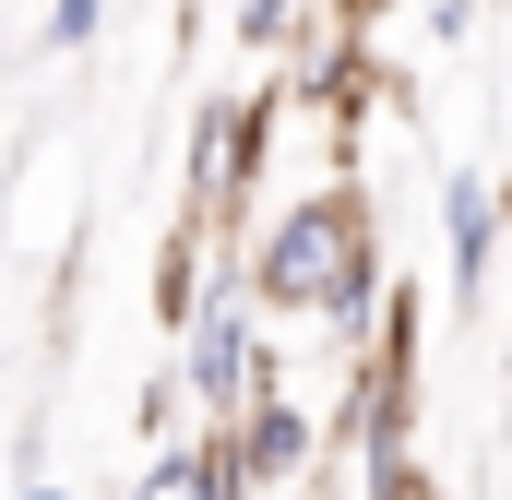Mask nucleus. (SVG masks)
<instances>
[{
  "mask_svg": "<svg viewBox=\"0 0 512 500\" xmlns=\"http://www.w3.org/2000/svg\"><path fill=\"white\" fill-rule=\"evenodd\" d=\"M215 441H227V465H239V489H251V500H298V489H322V465H334L322 417H310L286 381H274L262 405H239Z\"/></svg>",
  "mask_w": 512,
  "mask_h": 500,
  "instance_id": "4",
  "label": "nucleus"
},
{
  "mask_svg": "<svg viewBox=\"0 0 512 500\" xmlns=\"http://www.w3.org/2000/svg\"><path fill=\"white\" fill-rule=\"evenodd\" d=\"M131 500H251V489H239L227 441H215V429H191V441H155V453H143Z\"/></svg>",
  "mask_w": 512,
  "mask_h": 500,
  "instance_id": "6",
  "label": "nucleus"
},
{
  "mask_svg": "<svg viewBox=\"0 0 512 500\" xmlns=\"http://www.w3.org/2000/svg\"><path fill=\"white\" fill-rule=\"evenodd\" d=\"M429 36L453 48V36H477V0H429Z\"/></svg>",
  "mask_w": 512,
  "mask_h": 500,
  "instance_id": "9",
  "label": "nucleus"
},
{
  "mask_svg": "<svg viewBox=\"0 0 512 500\" xmlns=\"http://www.w3.org/2000/svg\"><path fill=\"white\" fill-rule=\"evenodd\" d=\"M251 298L274 322H310V334H334V358L346 346H370L393 310V262H382V215H370V191L358 179H310L298 203H274L251 239Z\"/></svg>",
  "mask_w": 512,
  "mask_h": 500,
  "instance_id": "1",
  "label": "nucleus"
},
{
  "mask_svg": "<svg viewBox=\"0 0 512 500\" xmlns=\"http://www.w3.org/2000/svg\"><path fill=\"white\" fill-rule=\"evenodd\" d=\"M179 393H191V417H203V429H227L239 405L274 393V310L251 298V274H239V286H215V298L191 310V334H179Z\"/></svg>",
  "mask_w": 512,
  "mask_h": 500,
  "instance_id": "2",
  "label": "nucleus"
},
{
  "mask_svg": "<svg viewBox=\"0 0 512 500\" xmlns=\"http://www.w3.org/2000/svg\"><path fill=\"white\" fill-rule=\"evenodd\" d=\"M310 500H322V489H310Z\"/></svg>",
  "mask_w": 512,
  "mask_h": 500,
  "instance_id": "11",
  "label": "nucleus"
},
{
  "mask_svg": "<svg viewBox=\"0 0 512 500\" xmlns=\"http://www.w3.org/2000/svg\"><path fill=\"white\" fill-rule=\"evenodd\" d=\"M298 24H310V0H227V36L262 48V60H274V48H298Z\"/></svg>",
  "mask_w": 512,
  "mask_h": 500,
  "instance_id": "7",
  "label": "nucleus"
},
{
  "mask_svg": "<svg viewBox=\"0 0 512 500\" xmlns=\"http://www.w3.org/2000/svg\"><path fill=\"white\" fill-rule=\"evenodd\" d=\"M274 120H286V84H262V96H203V108H191V155H179V215H203V227L239 239V203H251L262 155H274Z\"/></svg>",
  "mask_w": 512,
  "mask_h": 500,
  "instance_id": "3",
  "label": "nucleus"
},
{
  "mask_svg": "<svg viewBox=\"0 0 512 500\" xmlns=\"http://www.w3.org/2000/svg\"><path fill=\"white\" fill-rule=\"evenodd\" d=\"M501 239H512V179L453 167V179H441V298H453V310H477V298H489Z\"/></svg>",
  "mask_w": 512,
  "mask_h": 500,
  "instance_id": "5",
  "label": "nucleus"
},
{
  "mask_svg": "<svg viewBox=\"0 0 512 500\" xmlns=\"http://www.w3.org/2000/svg\"><path fill=\"white\" fill-rule=\"evenodd\" d=\"M12 500H72V489H48V477H24V489H12Z\"/></svg>",
  "mask_w": 512,
  "mask_h": 500,
  "instance_id": "10",
  "label": "nucleus"
},
{
  "mask_svg": "<svg viewBox=\"0 0 512 500\" xmlns=\"http://www.w3.org/2000/svg\"><path fill=\"white\" fill-rule=\"evenodd\" d=\"M36 36H48L60 60H72V48H96V36H108V0H48V12H36Z\"/></svg>",
  "mask_w": 512,
  "mask_h": 500,
  "instance_id": "8",
  "label": "nucleus"
}]
</instances>
